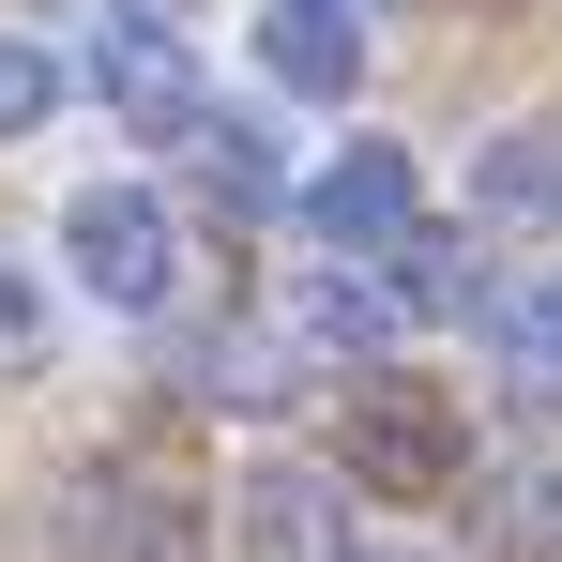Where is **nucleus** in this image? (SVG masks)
Returning a JSON list of instances; mask_svg holds the SVG:
<instances>
[{
	"mask_svg": "<svg viewBox=\"0 0 562 562\" xmlns=\"http://www.w3.org/2000/svg\"><path fill=\"white\" fill-rule=\"evenodd\" d=\"M289 335L335 350V366H366V350L411 335V304H395V274H304V289H289Z\"/></svg>",
	"mask_w": 562,
	"mask_h": 562,
	"instance_id": "nucleus-6",
	"label": "nucleus"
},
{
	"mask_svg": "<svg viewBox=\"0 0 562 562\" xmlns=\"http://www.w3.org/2000/svg\"><path fill=\"white\" fill-rule=\"evenodd\" d=\"M411 213H426V183H411V153H395V137H350L319 183H289V228H304V244H335V259H380Z\"/></svg>",
	"mask_w": 562,
	"mask_h": 562,
	"instance_id": "nucleus-2",
	"label": "nucleus"
},
{
	"mask_svg": "<svg viewBox=\"0 0 562 562\" xmlns=\"http://www.w3.org/2000/svg\"><path fill=\"white\" fill-rule=\"evenodd\" d=\"M502 335H517V366H532V380H562V274L517 289V319H502Z\"/></svg>",
	"mask_w": 562,
	"mask_h": 562,
	"instance_id": "nucleus-14",
	"label": "nucleus"
},
{
	"mask_svg": "<svg viewBox=\"0 0 562 562\" xmlns=\"http://www.w3.org/2000/svg\"><path fill=\"white\" fill-rule=\"evenodd\" d=\"M380 259H395V304H411V319H471V244H426V213H411Z\"/></svg>",
	"mask_w": 562,
	"mask_h": 562,
	"instance_id": "nucleus-11",
	"label": "nucleus"
},
{
	"mask_svg": "<svg viewBox=\"0 0 562 562\" xmlns=\"http://www.w3.org/2000/svg\"><path fill=\"white\" fill-rule=\"evenodd\" d=\"M350 471L395 486V502L457 486V395H426V380H366V395H350Z\"/></svg>",
	"mask_w": 562,
	"mask_h": 562,
	"instance_id": "nucleus-4",
	"label": "nucleus"
},
{
	"mask_svg": "<svg viewBox=\"0 0 562 562\" xmlns=\"http://www.w3.org/2000/svg\"><path fill=\"white\" fill-rule=\"evenodd\" d=\"M471 213H486V228H548V213H562V137H486Z\"/></svg>",
	"mask_w": 562,
	"mask_h": 562,
	"instance_id": "nucleus-9",
	"label": "nucleus"
},
{
	"mask_svg": "<svg viewBox=\"0 0 562 562\" xmlns=\"http://www.w3.org/2000/svg\"><path fill=\"white\" fill-rule=\"evenodd\" d=\"M46 106H61V61H46V31H0V137H46Z\"/></svg>",
	"mask_w": 562,
	"mask_h": 562,
	"instance_id": "nucleus-12",
	"label": "nucleus"
},
{
	"mask_svg": "<svg viewBox=\"0 0 562 562\" xmlns=\"http://www.w3.org/2000/svg\"><path fill=\"white\" fill-rule=\"evenodd\" d=\"M259 77L304 106H350L366 92V0H259Z\"/></svg>",
	"mask_w": 562,
	"mask_h": 562,
	"instance_id": "nucleus-5",
	"label": "nucleus"
},
{
	"mask_svg": "<svg viewBox=\"0 0 562 562\" xmlns=\"http://www.w3.org/2000/svg\"><path fill=\"white\" fill-rule=\"evenodd\" d=\"M31 335H46V274L0 244V350H31Z\"/></svg>",
	"mask_w": 562,
	"mask_h": 562,
	"instance_id": "nucleus-15",
	"label": "nucleus"
},
{
	"mask_svg": "<svg viewBox=\"0 0 562 562\" xmlns=\"http://www.w3.org/2000/svg\"><path fill=\"white\" fill-rule=\"evenodd\" d=\"M106 92H122V122H137V137H168V122L198 106V61H183V31L122 15V31H106Z\"/></svg>",
	"mask_w": 562,
	"mask_h": 562,
	"instance_id": "nucleus-7",
	"label": "nucleus"
},
{
	"mask_svg": "<svg viewBox=\"0 0 562 562\" xmlns=\"http://www.w3.org/2000/svg\"><path fill=\"white\" fill-rule=\"evenodd\" d=\"M198 395H213V411H274V350H259V335H228V350L198 366Z\"/></svg>",
	"mask_w": 562,
	"mask_h": 562,
	"instance_id": "nucleus-13",
	"label": "nucleus"
},
{
	"mask_svg": "<svg viewBox=\"0 0 562 562\" xmlns=\"http://www.w3.org/2000/svg\"><path fill=\"white\" fill-rule=\"evenodd\" d=\"M486 548H502V562H548V548H562V457L486 471Z\"/></svg>",
	"mask_w": 562,
	"mask_h": 562,
	"instance_id": "nucleus-10",
	"label": "nucleus"
},
{
	"mask_svg": "<svg viewBox=\"0 0 562 562\" xmlns=\"http://www.w3.org/2000/svg\"><path fill=\"white\" fill-rule=\"evenodd\" d=\"M61 274L92 289V304H122V319H153V304H168V274H183L168 198H153V183H92L77 213H61Z\"/></svg>",
	"mask_w": 562,
	"mask_h": 562,
	"instance_id": "nucleus-1",
	"label": "nucleus"
},
{
	"mask_svg": "<svg viewBox=\"0 0 562 562\" xmlns=\"http://www.w3.org/2000/svg\"><path fill=\"white\" fill-rule=\"evenodd\" d=\"M183 153H198V183L228 198V213H289V168H274V122H213V106H183Z\"/></svg>",
	"mask_w": 562,
	"mask_h": 562,
	"instance_id": "nucleus-8",
	"label": "nucleus"
},
{
	"mask_svg": "<svg viewBox=\"0 0 562 562\" xmlns=\"http://www.w3.org/2000/svg\"><path fill=\"white\" fill-rule=\"evenodd\" d=\"M228 548L244 562H350V486L304 457H244V486H228Z\"/></svg>",
	"mask_w": 562,
	"mask_h": 562,
	"instance_id": "nucleus-3",
	"label": "nucleus"
}]
</instances>
